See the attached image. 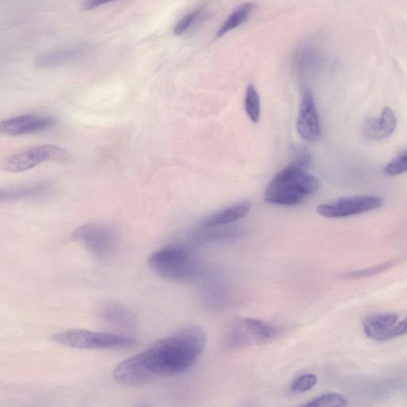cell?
Listing matches in <instances>:
<instances>
[{"label":"cell","instance_id":"6da1fadb","mask_svg":"<svg viewBox=\"0 0 407 407\" xmlns=\"http://www.w3.org/2000/svg\"><path fill=\"white\" fill-rule=\"evenodd\" d=\"M206 344V334L200 327H187L122 361L113 370V379L117 384L134 387L186 372L199 361Z\"/></svg>","mask_w":407,"mask_h":407},{"label":"cell","instance_id":"7a4b0ae2","mask_svg":"<svg viewBox=\"0 0 407 407\" xmlns=\"http://www.w3.org/2000/svg\"><path fill=\"white\" fill-rule=\"evenodd\" d=\"M318 188L315 177L292 164L277 173L270 182L264 192V201L274 205L293 206L315 194Z\"/></svg>","mask_w":407,"mask_h":407},{"label":"cell","instance_id":"3957f363","mask_svg":"<svg viewBox=\"0 0 407 407\" xmlns=\"http://www.w3.org/2000/svg\"><path fill=\"white\" fill-rule=\"evenodd\" d=\"M147 264L154 273L170 281H188L196 273L194 258L182 246H171L153 252Z\"/></svg>","mask_w":407,"mask_h":407},{"label":"cell","instance_id":"277c9868","mask_svg":"<svg viewBox=\"0 0 407 407\" xmlns=\"http://www.w3.org/2000/svg\"><path fill=\"white\" fill-rule=\"evenodd\" d=\"M52 340L63 346L78 349H113L133 346L131 337L110 332L69 330L52 336Z\"/></svg>","mask_w":407,"mask_h":407},{"label":"cell","instance_id":"5b68a950","mask_svg":"<svg viewBox=\"0 0 407 407\" xmlns=\"http://www.w3.org/2000/svg\"><path fill=\"white\" fill-rule=\"evenodd\" d=\"M73 238L81 242L92 255L106 258L113 254L117 239L112 228L102 225L89 224L77 228Z\"/></svg>","mask_w":407,"mask_h":407},{"label":"cell","instance_id":"8992f818","mask_svg":"<svg viewBox=\"0 0 407 407\" xmlns=\"http://www.w3.org/2000/svg\"><path fill=\"white\" fill-rule=\"evenodd\" d=\"M67 154L55 145H42L15 154L6 160L4 168L9 173H20L35 168L43 162L63 161Z\"/></svg>","mask_w":407,"mask_h":407},{"label":"cell","instance_id":"52a82bcc","mask_svg":"<svg viewBox=\"0 0 407 407\" xmlns=\"http://www.w3.org/2000/svg\"><path fill=\"white\" fill-rule=\"evenodd\" d=\"M383 206V199L377 196L344 197L336 201L323 204L317 208L319 215L326 218H342L375 211Z\"/></svg>","mask_w":407,"mask_h":407},{"label":"cell","instance_id":"ba28073f","mask_svg":"<svg viewBox=\"0 0 407 407\" xmlns=\"http://www.w3.org/2000/svg\"><path fill=\"white\" fill-rule=\"evenodd\" d=\"M54 123L55 120L51 116L25 115L3 120L0 123V131L10 137H18L46 130Z\"/></svg>","mask_w":407,"mask_h":407},{"label":"cell","instance_id":"9c48e42d","mask_svg":"<svg viewBox=\"0 0 407 407\" xmlns=\"http://www.w3.org/2000/svg\"><path fill=\"white\" fill-rule=\"evenodd\" d=\"M297 129L301 137L306 141L314 142L320 137L319 116L313 96L310 90H306L301 98Z\"/></svg>","mask_w":407,"mask_h":407},{"label":"cell","instance_id":"30bf717a","mask_svg":"<svg viewBox=\"0 0 407 407\" xmlns=\"http://www.w3.org/2000/svg\"><path fill=\"white\" fill-rule=\"evenodd\" d=\"M239 325L243 332H240L239 337H232V344H244L250 339L256 343L270 342L280 332L276 326L260 319L244 318Z\"/></svg>","mask_w":407,"mask_h":407},{"label":"cell","instance_id":"8fae6325","mask_svg":"<svg viewBox=\"0 0 407 407\" xmlns=\"http://www.w3.org/2000/svg\"><path fill=\"white\" fill-rule=\"evenodd\" d=\"M97 318L103 324L121 330H132L135 325L132 311L114 301L104 302L97 311Z\"/></svg>","mask_w":407,"mask_h":407},{"label":"cell","instance_id":"7c38bea8","mask_svg":"<svg viewBox=\"0 0 407 407\" xmlns=\"http://www.w3.org/2000/svg\"><path fill=\"white\" fill-rule=\"evenodd\" d=\"M89 51L90 47L85 45L58 49L40 55L36 58L35 65L41 69L65 65L81 60Z\"/></svg>","mask_w":407,"mask_h":407},{"label":"cell","instance_id":"4fadbf2b","mask_svg":"<svg viewBox=\"0 0 407 407\" xmlns=\"http://www.w3.org/2000/svg\"><path fill=\"white\" fill-rule=\"evenodd\" d=\"M397 127V118L394 111L386 107L378 118L368 120L363 127V134L370 140H382L391 135Z\"/></svg>","mask_w":407,"mask_h":407},{"label":"cell","instance_id":"5bb4252c","mask_svg":"<svg viewBox=\"0 0 407 407\" xmlns=\"http://www.w3.org/2000/svg\"><path fill=\"white\" fill-rule=\"evenodd\" d=\"M398 316L394 313L375 314L363 320V328L365 334L377 342L389 340V334L398 323Z\"/></svg>","mask_w":407,"mask_h":407},{"label":"cell","instance_id":"9a60e30c","mask_svg":"<svg viewBox=\"0 0 407 407\" xmlns=\"http://www.w3.org/2000/svg\"><path fill=\"white\" fill-rule=\"evenodd\" d=\"M251 203L242 201L230 208L223 209L211 215L206 222V226H218L232 223L234 221L242 219L250 211Z\"/></svg>","mask_w":407,"mask_h":407},{"label":"cell","instance_id":"2e32d148","mask_svg":"<svg viewBox=\"0 0 407 407\" xmlns=\"http://www.w3.org/2000/svg\"><path fill=\"white\" fill-rule=\"evenodd\" d=\"M47 189L48 187L44 183H35L13 189H2L1 193H0V199L2 201L26 199L29 197L42 195Z\"/></svg>","mask_w":407,"mask_h":407},{"label":"cell","instance_id":"e0dca14e","mask_svg":"<svg viewBox=\"0 0 407 407\" xmlns=\"http://www.w3.org/2000/svg\"><path fill=\"white\" fill-rule=\"evenodd\" d=\"M256 5L253 3H246L240 5L232 13L228 16L225 22L217 33L218 37H221L230 32L243 24L254 11Z\"/></svg>","mask_w":407,"mask_h":407},{"label":"cell","instance_id":"ac0fdd59","mask_svg":"<svg viewBox=\"0 0 407 407\" xmlns=\"http://www.w3.org/2000/svg\"><path fill=\"white\" fill-rule=\"evenodd\" d=\"M245 110L253 123H258L261 117V100L254 86L249 84L246 90Z\"/></svg>","mask_w":407,"mask_h":407},{"label":"cell","instance_id":"d6986e66","mask_svg":"<svg viewBox=\"0 0 407 407\" xmlns=\"http://www.w3.org/2000/svg\"><path fill=\"white\" fill-rule=\"evenodd\" d=\"M347 404V399L341 394L327 393L314 398L304 406L311 407L342 406Z\"/></svg>","mask_w":407,"mask_h":407},{"label":"cell","instance_id":"ffe728a7","mask_svg":"<svg viewBox=\"0 0 407 407\" xmlns=\"http://www.w3.org/2000/svg\"><path fill=\"white\" fill-rule=\"evenodd\" d=\"M318 383V378L313 374H304L296 378L289 386V389L294 393H303L309 392Z\"/></svg>","mask_w":407,"mask_h":407},{"label":"cell","instance_id":"44dd1931","mask_svg":"<svg viewBox=\"0 0 407 407\" xmlns=\"http://www.w3.org/2000/svg\"><path fill=\"white\" fill-rule=\"evenodd\" d=\"M407 172V151L400 153L385 166L384 173L387 176H397Z\"/></svg>","mask_w":407,"mask_h":407},{"label":"cell","instance_id":"7402d4cb","mask_svg":"<svg viewBox=\"0 0 407 407\" xmlns=\"http://www.w3.org/2000/svg\"><path fill=\"white\" fill-rule=\"evenodd\" d=\"M202 14V9H196L195 11L189 12L186 16H184L182 20L176 24L174 29V32L176 35H182L186 33L193 25L199 20V18Z\"/></svg>","mask_w":407,"mask_h":407},{"label":"cell","instance_id":"603a6c76","mask_svg":"<svg viewBox=\"0 0 407 407\" xmlns=\"http://www.w3.org/2000/svg\"><path fill=\"white\" fill-rule=\"evenodd\" d=\"M392 265H393L392 263H387L384 264H381L380 265V266L377 267L354 271V273L347 274L346 277H351V279H359V277H365L377 275L379 273H383V271L391 268Z\"/></svg>","mask_w":407,"mask_h":407},{"label":"cell","instance_id":"cb8c5ba5","mask_svg":"<svg viewBox=\"0 0 407 407\" xmlns=\"http://www.w3.org/2000/svg\"><path fill=\"white\" fill-rule=\"evenodd\" d=\"M311 161V157L310 152H308L306 150L301 149L299 151L296 153L295 161L293 164L306 170L307 166L310 165Z\"/></svg>","mask_w":407,"mask_h":407},{"label":"cell","instance_id":"d4e9b609","mask_svg":"<svg viewBox=\"0 0 407 407\" xmlns=\"http://www.w3.org/2000/svg\"><path fill=\"white\" fill-rule=\"evenodd\" d=\"M405 334H407V318L393 327L389 334V340Z\"/></svg>","mask_w":407,"mask_h":407},{"label":"cell","instance_id":"484cf974","mask_svg":"<svg viewBox=\"0 0 407 407\" xmlns=\"http://www.w3.org/2000/svg\"><path fill=\"white\" fill-rule=\"evenodd\" d=\"M113 1L115 0H84L82 7L84 10H92Z\"/></svg>","mask_w":407,"mask_h":407}]
</instances>
